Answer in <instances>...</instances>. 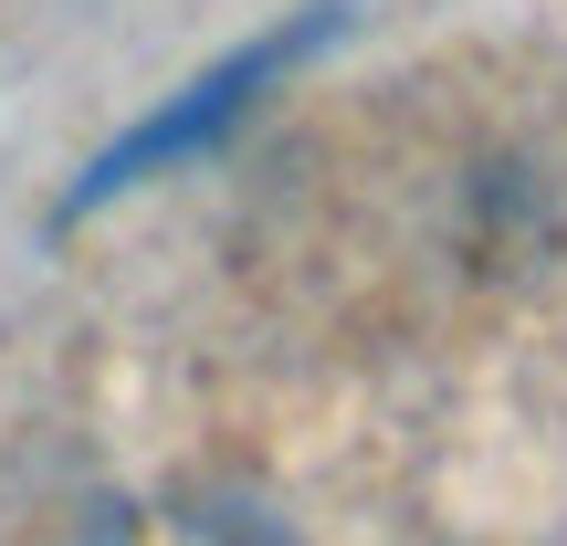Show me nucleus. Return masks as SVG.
<instances>
[{
	"mask_svg": "<svg viewBox=\"0 0 567 546\" xmlns=\"http://www.w3.org/2000/svg\"><path fill=\"white\" fill-rule=\"evenodd\" d=\"M84 546H274V526H252L243 505H200V494H168V505H116L95 515Z\"/></svg>",
	"mask_w": 567,
	"mask_h": 546,
	"instance_id": "nucleus-1",
	"label": "nucleus"
}]
</instances>
